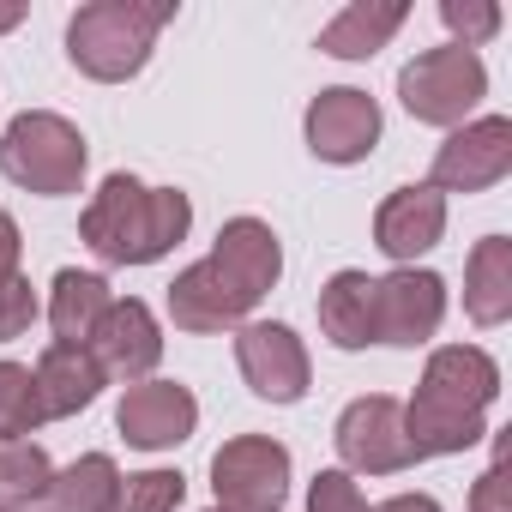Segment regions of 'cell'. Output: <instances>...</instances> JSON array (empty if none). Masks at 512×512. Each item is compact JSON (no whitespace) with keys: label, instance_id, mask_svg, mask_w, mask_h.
<instances>
[{"label":"cell","instance_id":"19","mask_svg":"<svg viewBox=\"0 0 512 512\" xmlns=\"http://www.w3.org/2000/svg\"><path fill=\"white\" fill-rule=\"evenodd\" d=\"M320 332L338 350H368L374 344V278L368 272H338L320 290Z\"/></svg>","mask_w":512,"mask_h":512},{"label":"cell","instance_id":"32","mask_svg":"<svg viewBox=\"0 0 512 512\" xmlns=\"http://www.w3.org/2000/svg\"><path fill=\"white\" fill-rule=\"evenodd\" d=\"M211 512H217V506H211Z\"/></svg>","mask_w":512,"mask_h":512},{"label":"cell","instance_id":"1","mask_svg":"<svg viewBox=\"0 0 512 512\" xmlns=\"http://www.w3.org/2000/svg\"><path fill=\"white\" fill-rule=\"evenodd\" d=\"M284 272V247L272 235V223L260 217H229L211 241V253L199 266H187L175 284H169V320L181 332H229L241 326L253 308L266 302V290L278 284Z\"/></svg>","mask_w":512,"mask_h":512},{"label":"cell","instance_id":"29","mask_svg":"<svg viewBox=\"0 0 512 512\" xmlns=\"http://www.w3.org/2000/svg\"><path fill=\"white\" fill-rule=\"evenodd\" d=\"M374 512H440V500H434V494H392V500L374 506Z\"/></svg>","mask_w":512,"mask_h":512},{"label":"cell","instance_id":"12","mask_svg":"<svg viewBox=\"0 0 512 512\" xmlns=\"http://www.w3.org/2000/svg\"><path fill=\"white\" fill-rule=\"evenodd\" d=\"M380 145V103L356 85H332L308 103V151L320 163H362Z\"/></svg>","mask_w":512,"mask_h":512},{"label":"cell","instance_id":"4","mask_svg":"<svg viewBox=\"0 0 512 512\" xmlns=\"http://www.w3.org/2000/svg\"><path fill=\"white\" fill-rule=\"evenodd\" d=\"M169 19H175V0H91L67 25V61L85 79L121 85L151 61L157 31Z\"/></svg>","mask_w":512,"mask_h":512},{"label":"cell","instance_id":"22","mask_svg":"<svg viewBox=\"0 0 512 512\" xmlns=\"http://www.w3.org/2000/svg\"><path fill=\"white\" fill-rule=\"evenodd\" d=\"M37 320V296L19 272V223L0 211V344L7 338H25Z\"/></svg>","mask_w":512,"mask_h":512},{"label":"cell","instance_id":"24","mask_svg":"<svg viewBox=\"0 0 512 512\" xmlns=\"http://www.w3.org/2000/svg\"><path fill=\"white\" fill-rule=\"evenodd\" d=\"M37 422H43V410H37L31 368L0 362V440H25V434H37Z\"/></svg>","mask_w":512,"mask_h":512},{"label":"cell","instance_id":"14","mask_svg":"<svg viewBox=\"0 0 512 512\" xmlns=\"http://www.w3.org/2000/svg\"><path fill=\"white\" fill-rule=\"evenodd\" d=\"M91 356H97V368H103V380L115 374V380H127V386H139L157 362H163V332H157V314L145 308V302H109V314L97 320V332H91V344H85Z\"/></svg>","mask_w":512,"mask_h":512},{"label":"cell","instance_id":"15","mask_svg":"<svg viewBox=\"0 0 512 512\" xmlns=\"http://www.w3.org/2000/svg\"><path fill=\"white\" fill-rule=\"evenodd\" d=\"M440 235H446V199L428 181H410V187L386 193V205L374 211V241L398 266H410L416 253H428Z\"/></svg>","mask_w":512,"mask_h":512},{"label":"cell","instance_id":"16","mask_svg":"<svg viewBox=\"0 0 512 512\" xmlns=\"http://www.w3.org/2000/svg\"><path fill=\"white\" fill-rule=\"evenodd\" d=\"M31 380H37V410H43V422L79 416V410L103 392V368H97V356H91L85 344H49V350L37 356Z\"/></svg>","mask_w":512,"mask_h":512},{"label":"cell","instance_id":"30","mask_svg":"<svg viewBox=\"0 0 512 512\" xmlns=\"http://www.w3.org/2000/svg\"><path fill=\"white\" fill-rule=\"evenodd\" d=\"M13 25H25V7H0V31H13Z\"/></svg>","mask_w":512,"mask_h":512},{"label":"cell","instance_id":"23","mask_svg":"<svg viewBox=\"0 0 512 512\" xmlns=\"http://www.w3.org/2000/svg\"><path fill=\"white\" fill-rule=\"evenodd\" d=\"M55 464L37 440H0V506H37L49 500Z\"/></svg>","mask_w":512,"mask_h":512},{"label":"cell","instance_id":"25","mask_svg":"<svg viewBox=\"0 0 512 512\" xmlns=\"http://www.w3.org/2000/svg\"><path fill=\"white\" fill-rule=\"evenodd\" d=\"M187 500V476L181 470H139L121 482V506L115 512H175Z\"/></svg>","mask_w":512,"mask_h":512},{"label":"cell","instance_id":"5","mask_svg":"<svg viewBox=\"0 0 512 512\" xmlns=\"http://www.w3.org/2000/svg\"><path fill=\"white\" fill-rule=\"evenodd\" d=\"M85 139L67 115H49V109H25L7 139H0V175L25 193H43V199H61V193H79L85 181Z\"/></svg>","mask_w":512,"mask_h":512},{"label":"cell","instance_id":"21","mask_svg":"<svg viewBox=\"0 0 512 512\" xmlns=\"http://www.w3.org/2000/svg\"><path fill=\"white\" fill-rule=\"evenodd\" d=\"M49 506L55 512H115L121 506V470H115V458L109 452H85L79 464L55 470Z\"/></svg>","mask_w":512,"mask_h":512},{"label":"cell","instance_id":"31","mask_svg":"<svg viewBox=\"0 0 512 512\" xmlns=\"http://www.w3.org/2000/svg\"><path fill=\"white\" fill-rule=\"evenodd\" d=\"M0 512H31V506H0Z\"/></svg>","mask_w":512,"mask_h":512},{"label":"cell","instance_id":"9","mask_svg":"<svg viewBox=\"0 0 512 512\" xmlns=\"http://www.w3.org/2000/svg\"><path fill=\"white\" fill-rule=\"evenodd\" d=\"M235 362H241V380L253 386V398H266V404H302V392L314 380L302 338L278 320L241 326L235 332Z\"/></svg>","mask_w":512,"mask_h":512},{"label":"cell","instance_id":"17","mask_svg":"<svg viewBox=\"0 0 512 512\" xmlns=\"http://www.w3.org/2000/svg\"><path fill=\"white\" fill-rule=\"evenodd\" d=\"M404 19H410L404 0H356V7H344V13L320 31V49L338 55V61H368V55H380V49L398 37Z\"/></svg>","mask_w":512,"mask_h":512},{"label":"cell","instance_id":"26","mask_svg":"<svg viewBox=\"0 0 512 512\" xmlns=\"http://www.w3.org/2000/svg\"><path fill=\"white\" fill-rule=\"evenodd\" d=\"M440 19L458 37V49H476V43H488L500 31V7H494V0H440Z\"/></svg>","mask_w":512,"mask_h":512},{"label":"cell","instance_id":"27","mask_svg":"<svg viewBox=\"0 0 512 512\" xmlns=\"http://www.w3.org/2000/svg\"><path fill=\"white\" fill-rule=\"evenodd\" d=\"M308 512H368V500L350 482V470H320L308 488Z\"/></svg>","mask_w":512,"mask_h":512},{"label":"cell","instance_id":"2","mask_svg":"<svg viewBox=\"0 0 512 512\" xmlns=\"http://www.w3.org/2000/svg\"><path fill=\"white\" fill-rule=\"evenodd\" d=\"M500 392V368L488 350L476 344H446L428 356L422 368V386L404 410V434H410V452L416 458H446V452H464L476 446L488 428H482V410L494 404Z\"/></svg>","mask_w":512,"mask_h":512},{"label":"cell","instance_id":"18","mask_svg":"<svg viewBox=\"0 0 512 512\" xmlns=\"http://www.w3.org/2000/svg\"><path fill=\"white\" fill-rule=\"evenodd\" d=\"M464 314L476 326H500L512 314V241L488 235L464 260Z\"/></svg>","mask_w":512,"mask_h":512},{"label":"cell","instance_id":"7","mask_svg":"<svg viewBox=\"0 0 512 512\" xmlns=\"http://www.w3.org/2000/svg\"><path fill=\"white\" fill-rule=\"evenodd\" d=\"M217 512H284L290 500V452L272 434H235L211 458Z\"/></svg>","mask_w":512,"mask_h":512},{"label":"cell","instance_id":"3","mask_svg":"<svg viewBox=\"0 0 512 512\" xmlns=\"http://www.w3.org/2000/svg\"><path fill=\"white\" fill-rule=\"evenodd\" d=\"M187 229H193V199L181 187H145L133 175H109L79 217V235L103 266H151Z\"/></svg>","mask_w":512,"mask_h":512},{"label":"cell","instance_id":"8","mask_svg":"<svg viewBox=\"0 0 512 512\" xmlns=\"http://www.w3.org/2000/svg\"><path fill=\"white\" fill-rule=\"evenodd\" d=\"M332 440H338L344 470H362V476H392V470H410L416 464L410 434H404V404L386 398V392L356 398L338 416V434Z\"/></svg>","mask_w":512,"mask_h":512},{"label":"cell","instance_id":"11","mask_svg":"<svg viewBox=\"0 0 512 512\" xmlns=\"http://www.w3.org/2000/svg\"><path fill=\"white\" fill-rule=\"evenodd\" d=\"M512 169V121L506 115H482L470 127H458L440 151H434V193H482L494 181H506Z\"/></svg>","mask_w":512,"mask_h":512},{"label":"cell","instance_id":"13","mask_svg":"<svg viewBox=\"0 0 512 512\" xmlns=\"http://www.w3.org/2000/svg\"><path fill=\"white\" fill-rule=\"evenodd\" d=\"M193 422H199V398H193L187 386H175V380H139V386H127V398H121V410H115V428H121L127 446H139V452H169V446H181V440L193 434Z\"/></svg>","mask_w":512,"mask_h":512},{"label":"cell","instance_id":"6","mask_svg":"<svg viewBox=\"0 0 512 512\" xmlns=\"http://www.w3.org/2000/svg\"><path fill=\"white\" fill-rule=\"evenodd\" d=\"M482 91H488L482 55H476V49H458V43L422 49V55L398 73L404 109H410L416 121H428V127H458V121L482 103Z\"/></svg>","mask_w":512,"mask_h":512},{"label":"cell","instance_id":"28","mask_svg":"<svg viewBox=\"0 0 512 512\" xmlns=\"http://www.w3.org/2000/svg\"><path fill=\"white\" fill-rule=\"evenodd\" d=\"M470 512H512V482H506V458H494L476 488H470Z\"/></svg>","mask_w":512,"mask_h":512},{"label":"cell","instance_id":"20","mask_svg":"<svg viewBox=\"0 0 512 512\" xmlns=\"http://www.w3.org/2000/svg\"><path fill=\"white\" fill-rule=\"evenodd\" d=\"M109 284L97 272H55V290H49V326H55V344H91L97 320L109 314Z\"/></svg>","mask_w":512,"mask_h":512},{"label":"cell","instance_id":"10","mask_svg":"<svg viewBox=\"0 0 512 512\" xmlns=\"http://www.w3.org/2000/svg\"><path fill=\"white\" fill-rule=\"evenodd\" d=\"M446 320V284L434 272L398 266L392 278H374V344L416 350L440 332Z\"/></svg>","mask_w":512,"mask_h":512}]
</instances>
